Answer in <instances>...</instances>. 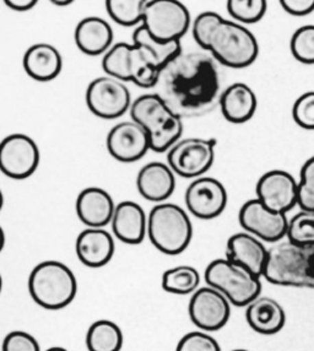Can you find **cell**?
Returning <instances> with one entry per match:
<instances>
[{"instance_id":"8fae6325","label":"cell","mask_w":314,"mask_h":351,"mask_svg":"<svg viewBox=\"0 0 314 351\" xmlns=\"http://www.w3.org/2000/svg\"><path fill=\"white\" fill-rule=\"evenodd\" d=\"M41 152L29 135H8L0 144V170L12 180H25L40 166Z\"/></svg>"},{"instance_id":"4316f807","label":"cell","mask_w":314,"mask_h":351,"mask_svg":"<svg viewBox=\"0 0 314 351\" xmlns=\"http://www.w3.org/2000/svg\"><path fill=\"white\" fill-rule=\"evenodd\" d=\"M200 285V274L192 265H177L162 274L161 287L163 291L186 296L193 295Z\"/></svg>"},{"instance_id":"2e32d148","label":"cell","mask_w":314,"mask_h":351,"mask_svg":"<svg viewBox=\"0 0 314 351\" xmlns=\"http://www.w3.org/2000/svg\"><path fill=\"white\" fill-rule=\"evenodd\" d=\"M107 150L121 162H135L152 150L150 138L145 129L134 121L116 124L107 135Z\"/></svg>"},{"instance_id":"1f68e13d","label":"cell","mask_w":314,"mask_h":351,"mask_svg":"<svg viewBox=\"0 0 314 351\" xmlns=\"http://www.w3.org/2000/svg\"><path fill=\"white\" fill-rule=\"evenodd\" d=\"M267 10H268V3L265 0H228L227 1V12L239 24H256L264 18Z\"/></svg>"},{"instance_id":"8d00e7d4","label":"cell","mask_w":314,"mask_h":351,"mask_svg":"<svg viewBox=\"0 0 314 351\" xmlns=\"http://www.w3.org/2000/svg\"><path fill=\"white\" fill-rule=\"evenodd\" d=\"M3 351H41L38 340L32 334L14 330L6 335L1 346Z\"/></svg>"},{"instance_id":"d590c367","label":"cell","mask_w":314,"mask_h":351,"mask_svg":"<svg viewBox=\"0 0 314 351\" xmlns=\"http://www.w3.org/2000/svg\"><path fill=\"white\" fill-rule=\"evenodd\" d=\"M292 117L298 127L314 130V91L304 93L295 101Z\"/></svg>"},{"instance_id":"ba28073f","label":"cell","mask_w":314,"mask_h":351,"mask_svg":"<svg viewBox=\"0 0 314 351\" xmlns=\"http://www.w3.org/2000/svg\"><path fill=\"white\" fill-rule=\"evenodd\" d=\"M143 26L156 41H180L191 26V14L177 0H147Z\"/></svg>"},{"instance_id":"f35d334b","label":"cell","mask_w":314,"mask_h":351,"mask_svg":"<svg viewBox=\"0 0 314 351\" xmlns=\"http://www.w3.org/2000/svg\"><path fill=\"white\" fill-rule=\"evenodd\" d=\"M5 5L14 12H29L37 5V0H5Z\"/></svg>"},{"instance_id":"f1b7e54d","label":"cell","mask_w":314,"mask_h":351,"mask_svg":"<svg viewBox=\"0 0 314 351\" xmlns=\"http://www.w3.org/2000/svg\"><path fill=\"white\" fill-rule=\"evenodd\" d=\"M147 0H108L106 10L118 25L133 27L143 25Z\"/></svg>"},{"instance_id":"277c9868","label":"cell","mask_w":314,"mask_h":351,"mask_svg":"<svg viewBox=\"0 0 314 351\" xmlns=\"http://www.w3.org/2000/svg\"><path fill=\"white\" fill-rule=\"evenodd\" d=\"M132 121L145 129L150 138L152 150L169 152L183 134V118H180L157 94L139 96L130 107Z\"/></svg>"},{"instance_id":"cb8c5ba5","label":"cell","mask_w":314,"mask_h":351,"mask_svg":"<svg viewBox=\"0 0 314 351\" xmlns=\"http://www.w3.org/2000/svg\"><path fill=\"white\" fill-rule=\"evenodd\" d=\"M76 47L88 56H101L112 47L113 29L105 19L88 16L77 24L74 34Z\"/></svg>"},{"instance_id":"9a60e30c","label":"cell","mask_w":314,"mask_h":351,"mask_svg":"<svg viewBox=\"0 0 314 351\" xmlns=\"http://www.w3.org/2000/svg\"><path fill=\"white\" fill-rule=\"evenodd\" d=\"M256 193L269 209L287 214L298 204V182L287 171H268L256 183Z\"/></svg>"},{"instance_id":"ffe728a7","label":"cell","mask_w":314,"mask_h":351,"mask_svg":"<svg viewBox=\"0 0 314 351\" xmlns=\"http://www.w3.org/2000/svg\"><path fill=\"white\" fill-rule=\"evenodd\" d=\"M136 188L144 199L157 204L166 203L175 192L176 173L169 164L149 162L136 176Z\"/></svg>"},{"instance_id":"603a6c76","label":"cell","mask_w":314,"mask_h":351,"mask_svg":"<svg viewBox=\"0 0 314 351\" xmlns=\"http://www.w3.org/2000/svg\"><path fill=\"white\" fill-rule=\"evenodd\" d=\"M219 106L222 116L234 124L245 123L254 116L258 99L253 88L245 82H234L221 93Z\"/></svg>"},{"instance_id":"44dd1931","label":"cell","mask_w":314,"mask_h":351,"mask_svg":"<svg viewBox=\"0 0 314 351\" xmlns=\"http://www.w3.org/2000/svg\"><path fill=\"white\" fill-rule=\"evenodd\" d=\"M268 253L269 250L262 240L245 231L232 234L227 241V259L245 267L256 276H263Z\"/></svg>"},{"instance_id":"7402d4cb","label":"cell","mask_w":314,"mask_h":351,"mask_svg":"<svg viewBox=\"0 0 314 351\" xmlns=\"http://www.w3.org/2000/svg\"><path fill=\"white\" fill-rule=\"evenodd\" d=\"M23 69L36 82L56 79L63 68V58L57 48L49 43H36L23 54Z\"/></svg>"},{"instance_id":"d6a6232c","label":"cell","mask_w":314,"mask_h":351,"mask_svg":"<svg viewBox=\"0 0 314 351\" xmlns=\"http://www.w3.org/2000/svg\"><path fill=\"white\" fill-rule=\"evenodd\" d=\"M290 49L300 63L314 64V25H304L293 32Z\"/></svg>"},{"instance_id":"b9f144b4","label":"cell","mask_w":314,"mask_h":351,"mask_svg":"<svg viewBox=\"0 0 314 351\" xmlns=\"http://www.w3.org/2000/svg\"><path fill=\"white\" fill-rule=\"evenodd\" d=\"M231 351H250V350H247V349H234V350H231Z\"/></svg>"},{"instance_id":"74e56055","label":"cell","mask_w":314,"mask_h":351,"mask_svg":"<svg viewBox=\"0 0 314 351\" xmlns=\"http://www.w3.org/2000/svg\"><path fill=\"white\" fill-rule=\"evenodd\" d=\"M280 5L291 16H307L314 12V0H281Z\"/></svg>"},{"instance_id":"ab89813d","label":"cell","mask_w":314,"mask_h":351,"mask_svg":"<svg viewBox=\"0 0 314 351\" xmlns=\"http://www.w3.org/2000/svg\"><path fill=\"white\" fill-rule=\"evenodd\" d=\"M53 4L57 6H68L71 5L73 4V1H70V0H56V1H53Z\"/></svg>"},{"instance_id":"9c48e42d","label":"cell","mask_w":314,"mask_h":351,"mask_svg":"<svg viewBox=\"0 0 314 351\" xmlns=\"http://www.w3.org/2000/svg\"><path fill=\"white\" fill-rule=\"evenodd\" d=\"M217 141L214 138H186L176 143L167 154V164L183 178L203 177L215 160Z\"/></svg>"},{"instance_id":"4fadbf2b","label":"cell","mask_w":314,"mask_h":351,"mask_svg":"<svg viewBox=\"0 0 314 351\" xmlns=\"http://www.w3.org/2000/svg\"><path fill=\"white\" fill-rule=\"evenodd\" d=\"M194 326L203 332H216L226 326L231 316V302L214 287H199L188 304Z\"/></svg>"},{"instance_id":"30bf717a","label":"cell","mask_w":314,"mask_h":351,"mask_svg":"<svg viewBox=\"0 0 314 351\" xmlns=\"http://www.w3.org/2000/svg\"><path fill=\"white\" fill-rule=\"evenodd\" d=\"M85 100L96 117L116 119L130 111V91L124 82L105 75L93 79L86 88Z\"/></svg>"},{"instance_id":"8992f818","label":"cell","mask_w":314,"mask_h":351,"mask_svg":"<svg viewBox=\"0 0 314 351\" xmlns=\"http://www.w3.org/2000/svg\"><path fill=\"white\" fill-rule=\"evenodd\" d=\"M147 237L163 254H180L186 251L193 239L191 217L180 205L173 203L155 205L149 213Z\"/></svg>"},{"instance_id":"4dcf8cb0","label":"cell","mask_w":314,"mask_h":351,"mask_svg":"<svg viewBox=\"0 0 314 351\" xmlns=\"http://www.w3.org/2000/svg\"><path fill=\"white\" fill-rule=\"evenodd\" d=\"M286 239L300 247H314V211L301 210L289 220Z\"/></svg>"},{"instance_id":"5b68a950","label":"cell","mask_w":314,"mask_h":351,"mask_svg":"<svg viewBox=\"0 0 314 351\" xmlns=\"http://www.w3.org/2000/svg\"><path fill=\"white\" fill-rule=\"evenodd\" d=\"M29 293L42 308L62 310L75 299L77 280L68 265L59 261H45L29 273Z\"/></svg>"},{"instance_id":"7c38bea8","label":"cell","mask_w":314,"mask_h":351,"mask_svg":"<svg viewBox=\"0 0 314 351\" xmlns=\"http://www.w3.org/2000/svg\"><path fill=\"white\" fill-rule=\"evenodd\" d=\"M239 223L245 232L254 234L259 240L278 243L287 234L289 219L286 214L276 213L263 204L258 198L248 200L239 213Z\"/></svg>"},{"instance_id":"f546056e","label":"cell","mask_w":314,"mask_h":351,"mask_svg":"<svg viewBox=\"0 0 314 351\" xmlns=\"http://www.w3.org/2000/svg\"><path fill=\"white\" fill-rule=\"evenodd\" d=\"M133 43L140 45L155 56L158 64L163 68L165 65L171 62L172 59L176 58L178 54L183 52L180 41L175 42H160L152 38V36L147 34L145 27L140 25L133 32Z\"/></svg>"},{"instance_id":"3957f363","label":"cell","mask_w":314,"mask_h":351,"mask_svg":"<svg viewBox=\"0 0 314 351\" xmlns=\"http://www.w3.org/2000/svg\"><path fill=\"white\" fill-rule=\"evenodd\" d=\"M263 278L278 287L314 289V247H300L289 240L269 248Z\"/></svg>"},{"instance_id":"6da1fadb","label":"cell","mask_w":314,"mask_h":351,"mask_svg":"<svg viewBox=\"0 0 314 351\" xmlns=\"http://www.w3.org/2000/svg\"><path fill=\"white\" fill-rule=\"evenodd\" d=\"M155 88L180 118L202 117L221 97L216 60L206 53L182 52L161 69Z\"/></svg>"},{"instance_id":"e575fe53","label":"cell","mask_w":314,"mask_h":351,"mask_svg":"<svg viewBox=\"0 0 314 351\" xmlns=\"http://www.w3.org/2000/svg\"><path fill=\"white\" fill-rule=\"evenodd\" d=\"M176 351H221V346L211 334L198 330L183 335Z\"/></svg>"},{"instance_id":"484cf974","label":"cell","mask_w":314,"mask_h":351,"mask_svg":"<svg viewBox=\"0 0 314 351\" xmlns=\"http://www.w3.org/2000/svg\"><path fill=\"white\" fill-rule=\"evenodd\" d=\"M123 341L122 329L110 319L93 322L88 327L85 339L88 351H121Z\"/></svg>"},{"instance_id":"52a82bcc","label":"cell","mask_w":314,"mask_h":351,"mask_svg":"<svg viewBox=\"0 0 314 351\" xmlns=\"http://www.w3.org/2000/svg\"><path fill=\"white\" fill-rule=\"evenodd\" d=\"M262 276L225 258H219L205 269V281L226 296L236 307H247L262 293Z\"/></svg>"},{"instance_id":"83f0119b","label":"cell","mask_w":314,"mask_h":351,"mask_svg":"<svg viewBox=\"0 0 314 351\" xmlns=\"http://www.w3.org/2000/svg\"><path fill=\"white\" fill-rule=\"evenodd\" d=\"M133 43L119 42L113 45L102 59V68L106 75L116 77L121 82H130V64H132Z\"/></svg>"},{"instance_id":"836d02e7","label":"cell","mask_w":314,"mask_h":351,"mask_svg":"<svg viewBox=\"0 0 314 351\" xmlns=\"http://www.w3.org/2000/svg\"><path fill=\"white\" fill-rule=\"evenodd\" d=\"M297 205L301 210L314 211V156L309 158L301 169Z\"/></svg>"},{"instance_id":"60d3db41","label":"cell","mask_w":314,"mask_h":351,"mask_svg":"<svg viewBox=\"0 0 314 351\" xmlns=\"http://www.w3.org/2000/svg\"><path fill=\"white\" fill-rule=\"evenodd\" d=\"M46 351H69L67 350L65 348H62V346H52V348H49V349H47Z\"/></svg>"},{"instance_id":"e0dca14e","label":"cell","mask_w":314,"mask_h":351,"mask_svg":"<svg viewBox=\"0 0 314 351\" xmlns=\"http://www.w3.org/2000/svg\"><path fill=\"white\" fill-rule=\"evenodd\" d=\"M114 239L107 230L88 228L76 237L75 252L79 261L88 268H102L114 256Z\"/></svg>"},{"instance_id":"d4e9b609","label":"cell","mask_w":314,"mask_h":351,"mask_svg":"<svg viewBox=\"0 0 314 351\" xmlns=\"http://www.w3.org/2000/svg\"><path fill=\"white\" fill-rule=\"evenodd\" d=\"M245 319L256 333L274 335L285 327L286 313L276 300L259 296L245 307Z\"/></svg>"},{"instance_id":"5bb4252c","label":"cell","mask_w":314,"mask_h":351,"mask_svg":"<svg viewBox=\"0 0 314 351\" xmlns=\"http://www.w3.org/2000/svg\"><path fill=\"white\" fill-rule=\"evenodd\" d=\"M184 200L192 215L202 220H213L226 209L228 195L221 182L203 176L188 186Z\"/></svg>"},{"instance_id":"d6986e66","label":"cell","mask_w":314,"mask_h":351,"mask_svg":"<svg viewBox=\"0 0 314 351\" xmlns=\"http://www.w3.org/2000/svg\"><path fill=\"white\" fill-rule=\"evenodd\" d=\"M147 220L149 215H146L141 205L124 200L116 205L111 221L112 231L123 243L140 245L147 236Z\"/></svg>"},{"instance_id":"ac0fdd59","label":"cell","mask_w":314,"mask_h":351,"mask_svg":"<svg viewBox=\"0 0 314 351\" xmlns=\"http://www.w3.org/2000/svg\"><path fill=\"white\" fill-rule=\"evenodd\" d=\"M116 205L104 188H85L76 198V215L88 228H104L111 223Z\"/></svg>"},{"instance_id":"7a4b0ae2","label":"cell","mask_w":314,"mask_h":351,"mask_svg":"<svg viewBox=\"0 0 314 351\" xmlns=\"http://www.w3.org/2000/svg\"><path fill=\"white\" fill-rule=\"evenodd\" d=\"M203 49L225 66L242 69L253 64L259 54V45L254 34L245 25L226 20L221 15L210 29Z\"/></svg>"}]
</instances>
